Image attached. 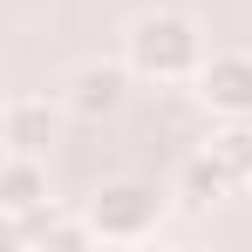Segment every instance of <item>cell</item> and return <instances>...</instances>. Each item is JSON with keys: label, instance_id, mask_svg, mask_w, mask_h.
Instances as JSON below:
<instances>
[{"label": "cell", "instance_id": "ba28073f", "mask_svg": "<svg viewBox=\"0 0 252 252\" xmlns=\"http://www.w3.org/2000/svg\"><path fill=\"white\" fill-rule=\"evenodd\" d=\"M177 191H184V205H218V198L232 191V177H225V170H218L205 150H198V157L184 164V177H177Z\"/></svg>", "mask_w": 252, "mask_h": 252}, {"label": "cell", "instance_id": "7a4b0ae2", "mask_svg": "<svg viewBox=\"0 0 252 252\" xmlns=\"http://www.w3.org/2000/svg\"><path fill=\"white\" fill-rule=\"evenodd\" d=\"M82 225H89V239H102V246H143L164 225V191L143 184V177H109L82 205Z\"/></svg>", "mask_w": 252, "mask_h": 252}, {"label": "cell", "instance_id": "52a82bcc", "mask_svg": "<svg viewBox=\"0 0 252 252\" xmlns=\"http://www.w3.org/2000/svg\"><path fill=\"white\" fill-rule=\"evenodd\" d=\"M205 157L225 170L232 184H246L252 177V116H218V129L205 136Z\"/></svg>", "mask_w": 252, "mask_h": 252}, {"label": "cell", "instance_id": "30bf717a", "mask_svg": "<svg viewBox=\"0 0 252 252\" xmlns=\"http://www.w3.org/2000/svg\"><path fill=\"white\" fill-rule=\"evenodd\" d=\"M0 109H7V89H0Z\"/></svg>", "mask_w": 252, "mask_h": 252}, {"label": "cell", "instance_id": "9c48e42d", "mask_svg": "<svg viewBox=\"0 0 252 252\" xmlns=\"http://www.w3.org/2000/svg\"><path fill=\"white\" fill-rule=\"evenodd\" d=\"M28 239V218H14V211H0V246H21Z\"/></svg>", "mask_w": 252, "mask_h": 252}, {"label": "cell", "instance_id": "5b68a950", "mask_svg": "<svg viewBox=\"0 0 252 252\" xmlns=\"http://www.w3.org/2000/svg\"><path fill=\"white\" fill-rule=\"evenodd\" d=\"M55 123H62V109H55V102L21 95V102H7V109H0V143H7L14 157H41L48 143H55Z\"/></svg>", "mask_w": 252, "mask_h": 252}, {"label": "cell", "instance_id": "3957f363", "mask_svg": "<svg viewBox=\"0 0 252 252\" xmlns=\"http://www.w3.org/2000/svg\"><path fill=\"white\" fill-rule=\"evenodd\" d=\"M123 95H129V62H75L62 82V109L82 123H102L123 109Z\"/></svg>", "mask_w": 252, "mask_h": 252}, {"label": "cell", "instance_id": "8992f818", "mask_svg": "<svg viewBox=\"0 0 252 252\" xmlns=\"http://www.w3.org/2000/svg\"><path fill=\"white\" fill-rule=\"evenodd\" d=\"M0 211H14V218H34L48 211V164L41 157H0Z\"/></svg>", "mask_w": 252, "mask_h": 252}, {"label": "cell", "instance_id": "277c9868", "mask_svg": "<svg viewBox=\"0 0 252 252\" xmlns=\"http://www.w3.org/2000/svg\"><path fill=\"white\" fill-rule=\"evenodd\" d=\"M191 95L205 102L211 116H252V55L246 48L205 55V68L191 75Z\"/></svg>", "mask_w": 252, "mask_h": 252}, {"label": "cell", "instance_id": "8fae6325", "mask_svg": "<svg viewBox=\"0 0 252 252\" xmlns=\"http://www.w3.org/2000/svg\"><path fill=\"white\" fill-rule=\"evenodd\" d=\"M246 191H252V177H246Z\"/></svg>", "mask_w": 252, "mask_h": 252}, {"label": "cell", "instance_id": "6da1fadb", "mask_svg": "<svg viewBox=\"0 0 252 252\" xmlns=\"http://www.w3.org/2000/svg\"><path fill=\"white\" fill-rule=\"evenodd\" d=\"M205 28L184 7H150L123 28V62L136 82H191L205 68Z\"/></svg>", "mask_w": 252, "mask_h": 252}]
</instances>
